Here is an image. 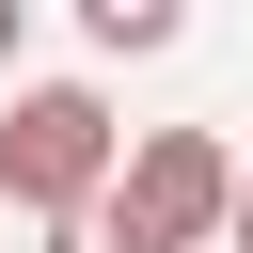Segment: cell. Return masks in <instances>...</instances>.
Returning <instances> with one entry per match:
<instances>
[{
  "label": "cell",
  "mask_w": 253,
  "mask_h": 253,
  "mask_svg": "<svg viewBox=\"0 0 253 253\" xmlns=\"http://www.w3.org/2000/svg\"><path fill=\"white\" fill-rule=\"evenodd\" d=\"M79 32H95L111 63H142V47H174V32H190V0H79Z\"/></svg>",
  "instance_id": "cell-3"
},
{
  "label": "cell",
  "mask_w": 253,
  "mask_h": 253,
  "mask_svg": "<svg viewBox=\"0 0 253 253\" xmlns=\"http://www.w3.org/2000/svg\"><path fill=\"white\" fill-rule=\"evenodd\" d=\"M16 47H32V0H0V63H16Z\"/></svg>",
  "instance_id": "cell-6"
},
{
  "label": "cell",
  "mask_w": 253,
  "mask_h": 253,
  "mask_svg": "<svg viewBox=\"0 0 253 253\" xmlns=\"http://www.w3.org/2000/svg\"><path fill=\"white\" fill-rule=\"evenodd\" d=\"M111 221H126L142 253H206V237L237 221V142H221V126H142L126 174H111Z\"/></svg>",
  "instance_id": "cell-2"
},
{
  "label": "cell",
  "mask_w": 253,
  "mask_h": 253,
  "mask_svg": "<svg viewBox=\"0 0 253 253\" xmlns=\"http://www.w3.org/2000/svg\"><path fill=\"white\" fill-rule=\"evenodd\" d=\"M221 253H253V158H237V221H221Z\"/></svg>",
  "instance_id": "cell-5"
},
{
  "label": "cell",
  "mask_w": 253,
  "mask_h": 253,
  "mask_svg": "<svg viewBox=\"0 0 253 253\" xmlns=\"http://www.w3.org/2000/svg\"><path fill=\"white\" fill-rule=\"evenodd\" d=\"M47 253H142V237H126V221H111V190H95L79 221H47Z\"/></svg>",
  "instance_id": "cell-4"
},
{
  "label": "cell",
  "mask_w": 253,
  "mask_h": 253,
  "mask_svg": "<svg viewBox=\"0 0 253 253\" xmlns=\"http://www.w3.org/2000/svg\"><path fill=\"white\" fill-rule=\"evenodd\" d=\"M111 174H126V126H111V95H95V79H32V95L0 111V206L79 221Z\"/></svg>",
  "instance_id": "cell-1"
}]
</instances>
